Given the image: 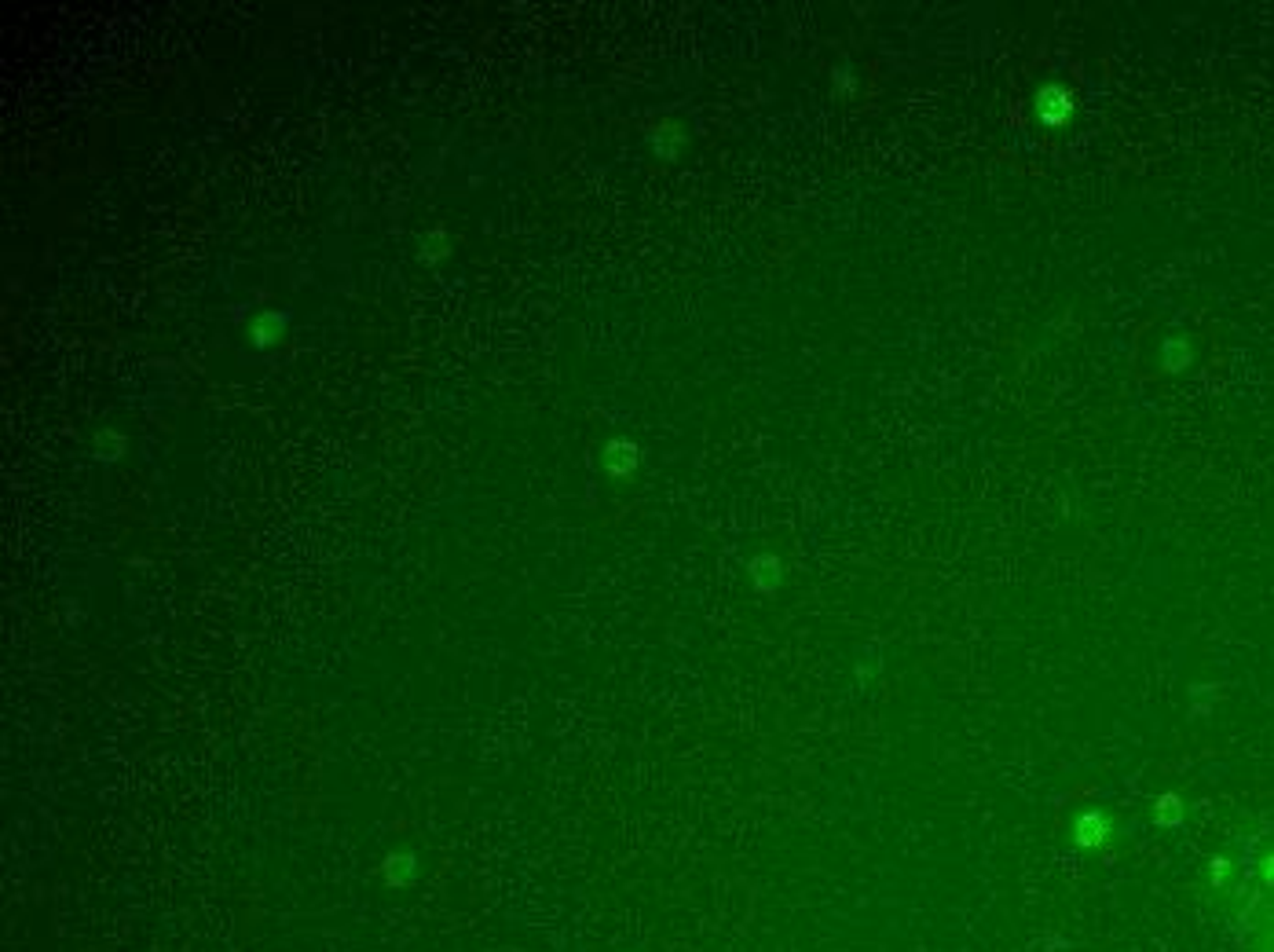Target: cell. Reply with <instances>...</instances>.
Instances as JSON below:
<instances>
[{
	"label": "cell",
	"instance_id": "cell-1",
	"mask_svg": "<svg viewBox=\"0 0 1274 952\" xmlns=\"http://www.w3.org/2000/svg\"><path fill=\"white\" fill-rule=\"evenodd\" d=\"M289 326H293V311L289 308H260L253 319L245 322V341H249L253 352H267V348H275L286 337Z\"/></svg>",
	"mask_w": 1274,
	"mask_h": 952
},
{
	"label": "cell",
	"instance_id": "cell-2",
	"mask_svg": "<svg viewBox=\"0 0 1274 952\" xmlns=\"http://www.w3.org/2000/svg\"><path fill=\"white\" fill-rule=\"evenodd\" d=\"M601 465H605L608 477L623 481V477H630V472L641 465V450H637V443H630V439H608L605 454H601Z\"/></svg>",
	"mask_w": 1274,
	"mask_h": 952
},
{
	"label": "cell",
	"instance_id": "cell-3",
	"mask_svg": "<svg viewBox=\"0 0 1274 952\" xmlns=\"http://www.w3.org/2000/svg\"><path fill=\"white\" fill-rule=\"evenodd\" d=\"M125 432H117V428H99L96 432V450H99V461H121L125 458Z\"/></svg>",
	"mask_w": 1274,
	"mask_h": 952
},
{
	"label": "cell",
	"instance_id": "cell-4",
	"mask_svg": "<svg viewBox=\"0 0 1274 952\" xmlns=\"http://www.w3.org/2000/svg\"><path fill=\"white\" fill-rule=\"evenodd\" d=\"M451 257V242H447V231L444 227H436V231H429V235H425V242H422V260L425 264H440V260H447Z\"/></svg>",
	"mask_w": 1274,
	"mask_h": 952
},
{
	"label": "cell",
	"instance_id": "cell-5",
	"mask_svg": "<svg viewBox=\"0 0 1274 952\" xmlns=\"http://www.w3.org/2000/svg\"><path fill=\"white\" fill-rule=\"evenodd\" d=\"M1103 835H1106V821L1099 814H1084L1081 821H1077V843L1081 846H1095Z\"/></svg>",
	"mask_w": 1274,
	"mask_h": 952
}]
</instances>
